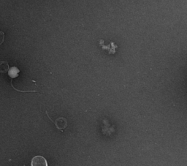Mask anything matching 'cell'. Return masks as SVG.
<instances>
[{"instance_id": "6da1fadb", "label": "cell", "mask_w": 187, "mask_h": 166, "mask_svg": "<svg viewBox=\"0 0 187 166\" xmlns=\"http://www.w3.org/2000/svg\"><path fill=\"white\" fill-rule=\"evenodd\" d=\"M31 166H48L46 159L42 156L34 157L31 162Z\"/></svg>"}, {"instance_id": "7a4b0ae2", "label": "cell", "mask_w": 187, "mask_h": 166, "mask_svg": "<svg viewBox=\"0 0 187 166\" xmlns=\"http://www.w3.org/2000/svg\"><path fill=\"white\" fill-rule=\"evenodd\" d=\"M54 123V124L56 125V128L59 129V130L62 131L63 129H65L66 127H67V121L64 117H59L56 121H52Z\"/></svg>"}, {"instance_id": "3957f363", "label": "cell", "mask_w": 187, "mask_h": 166, "mask_svg": "<svg viewBox=\"0 0 187 166\" xmlns=\"http://www.w3.org/2000/svg\"><path fill=\"white\" fill-rule=\"evenodd\" d=\"M19 73H20V70H19L18 67H12L10 68L9 70H8V76H9L10 78H15L18 77L19 75Z\"/></svg>"}, {"instance_id": "277c9868", "label": "cell", "mask_w": 187, "mask_h": 166, "mask_svg": "<svg viewBox=\"0 0 187 166\" xmlns=\"http://www.w3.org/2000/svg\"><path fill=\"white\" fill-rule=\"evenodd\" d=\"M9 70V65L7 61H0V73H4Z\"/></svg>"}, {"instance_id": "5b68a950", "label": "cell", "mask_w": 187, "mask_h": 166, "mask_svg": "<svg viewBox=\"0 0 187 166\" xmlns=\"http://www.w3.org/2000/svg\"><path fill=\"white\" fill-rule=\"evenodd\" d=\"M5 40V34L2 32H0V45L2 44Z\"/></svg>"}]
</instances>
